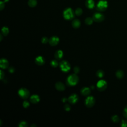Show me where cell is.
Returning a JSON list of instances; mask_svg holds the SVG:
<instances>
[{
  "instance_id": "8",
  "label": "cell",
  "mask_w": 127,
  "mask_h": 127,
  "mask_svg": "<svg viewBox=\"0 0 127 127\" xmlns=\"http://www.w3.org/2000/svg\"><path fill=\"white\" fill-rule=\"evenodd\" d=\"M92 18L93 19L94 21L97 22H99L102 21L104 20V16H103V14H102L101 13H96L93 14Z\"/></svg>"
},
{
  "instance_id": "22",
  "label": "cell",
  "mask_w": 127,
  "mask_h": 127,
  "mask_svg": "<svg viewBox=\"0 0 127 127\" xmlns=\"http://www.w3.org/2000/svg\"><path fill=\"white\" fill-rule=\"evenodd\" d=\"M93 19L91 17H87L85 19V23L87 25H91L93 23Z\"/></svg>"
},
{
  "instance_id": "30",
  "label": "cell",
  "mask_w": 127,
  "mask_h": 127,
  "mask_svg": "<svg viewBox=\"0 0 127 127\" xmlns=\"http://www.w3.org/2000/svg\"><path fill=\"white\" fill-rule=\"evenodd\" d=\"M64 108H65V110H66L67 111H69L71 110V108H70V105L69 104H66L65 105Z\"/></svg>"
},
{
  "instance_id": "37",
  "label": "cell",
  "mask_w": 127,
  "mask_h": 127,
  "mask_svg": "<svg viewBox=\"0 0 127 127\" xmlns=\"http://www.w3.org/2000/svg\"><path fill=\"white\" fill-rule=\"evenodd\" d=\"M62 100H63V101L64 102H65L66 101H67V100H67L66 98H64Z\"/></svg>"
},
{
  "instance_id": "25",
  "label": "cell",
  "mask_w": 127,
  "mask_h": 127,
  "mask_svg": "<svg viewBox=\"0 0 127 127\" xmlns=\"http://www.w3.org/2000/svg\"><path fill=\"white\" fill-rule=\"evenodd\" d=\"M51 66L53 67V68H56L58 66V63L57 60H53L51 62Z\"/></svg>"
},
{
  "instance_id": "17",
  "label": "cell",
  "mask_w": 127,
  "mask_h": 127,
  "mask_svg": "<svg viewBox=\"0 0 127 127\" xmlns=\"http://www.w3.org/2000/svg\"><path fill=\"white\" fill-rule=\"evenodd\" d=\"M63 56V52L62 50H58L55 53V58L56 59L61 60Z\"/></svg>"
},
{
  "instance_id": "18",
  "label": "cell",
  "mask_w": 127,
  "mask_h": 127,
  "mask_svg": "<svg viewBox=\"0 0 127 127\" xmlns=\"http://www.w3.org/2000/svg\"><path fill=\"white\" fill-rule=\"evenodd\" d=\"M72 26L75 28H79L80 26V21L77 19H74L72 22Z\"/></svg>"
},
{
  "instance_id": "13",
  "label": "cell",
  "mask_w": 127,
  "mask_h": 127,
  "mask_svg": "<svg viewBox=\"0 0 127 127\" xmlns=\"http://www.w3.org/2000/svg\"><path fill=\"white\" fill-rule=\"evenodd\" d=\"M56 89L59 91H63L65 89V86L61 82H58L55 84Z\"/></svg>"
},
{
  "instance_id": "27",
  "label": "cell",
  "mask_w": 127,
  "mask_h": 127,
  "mask_svg": "<svg viewBox=\"0 0 127 127\" xmlns=\"http://www.w3.org/2000/svg\"><path fill=\"white\" fill-rule=\"evenodd\" d=\"M18 126L21 127H26L28 126V124L25 121H21L19 123Z\"/></svg>"
},
{
  "instance_id": "33",
  "label": "cell",
  "mask_w": 127,
  "mask_h": 127,
  "mask_svg": "<svg viewBox=\"0 0 127 127\" xmlns=\"http://www.w3.org/2000/svg\"><path fill=\"white\" fill-rule=\"evenodd\" d=\"M123 114L126 118H127V106L124 109V110L123 112Z\"/></svg>"
},
{
  "instance_id": "35",
  "label": "cell",
  "mask_w": 127,
  "mask_h": 127,
  "mask_svg": "<svg viewBox=\"0 0 127 127\" xmlns=\"http://www.w3.org/2000/svg\"><path fill=\"white\" fill-rule=\"evenodd\" d=\"M4 76V73L1 70V76H0V77H1V79L2 80L3 77Z\"/></svg>"
},
{
  "instance_id": "14",
  "label": "cell",
  "mask_w": 127,
  "mask_h": 127,
  "mask_svg": "<svg viewBox=\"0 0 127 127\" xmlns=\"http://www.w3.org/2000/svg\"><path fill=\"white\" fill-rule=\"evenodd\" d=\"M81 93L84 96H89L90 93V89L87 87L82 88L81 90Z\"/></svg>"
},
{
  "instance_id": "1",
  "label": "cell",
  "mask_w": 127,
  "mask_h": 127,
  "mask_svg": "<svg viewBox=\"0 0 127 127\" xmlns=\"http://www.w3.org/2000/svg\"><path fill=\"white\" fill-rule=\"evenodd\" d=\"M79 80V77L76 74L70 75L67 79V85L70 86H74L77 84Z\"/></svg>"
},
{
  "instance_id": "21",
  "label": "cell",
  "mask_w": 127,
  "mask_h": 127,
  "mask_svg": "<svg viewBox=\"0 0 127 127\" xmlns=\"http://www.w3.org/2000/svg\"><path fill=\"white\" fill-rule=\"evenodd\" d=\"M9 32V29L7 27H3L2 29V33L4 36H7Z\"/></svg>"
},
{
  "instance_id": "11",
  "label": "cell",
  "mask_w": 127,
  "mask_h": 127,
  "mask_svg": "<svg viewBox=\"0 0 127 127\" xmlns=\"http://www.w3.org/2000/svg\"><path fill=\"white\" fill-rule=\"evenodd\" d=\"M8 66V62L6 59H2L0 61V67L3 69H6Z\"/></svg>"
},
{
  "instance_id": "24",
  "label": "cell",
  "mask_w": 127,
  "mask_h": 127,
  "mask_svg": "<svg viewBox=\"0 0 127 127\" xmlns=\"http://www.w3.org/2000/svg\"><path fill=\"white\" fill-rule=\"evenodd\" d=\"M82 13V10L80 8H77L75 11V14L77 16H80Z\"/></svg>"
},
{
  "instance_id": "4",
  "label": "cell",
  "mask_w": 127,
  "mask_h": 127,
  "mask_svg": "<svg viewBox=\"0 0 127 127\" xmlns=\"http://www.w3.org/2000/svg\"><path fill=\"white\" fill-rule=\"evenodd\" d=\"M18 95L21 97L22 98L24 99H27L30 95V93L28 90L25 89V88H21L18 90Z\"/></svg>"
},
{
  "instance_id": "19",
  "label": "cell",
  "mask_w": 127,
  "mask_h": 127,
  "mask_svg": "<svg viewBox=\"0 0 127 127\" xmlns=\"http://www.w3.org/2000/svg\"><path fill=\"white\" fill-rule=\"evenodd\" d=\"M37 4V2L36 0H29L28 2V6L31 8H33L36 6Z\"/></svg>"
},
{
  "instance_id": "31",
  "label": "cell",
  "mask_w": 127,
  "mask_h": 127,
  "mask_svg": "<svg viewBox=\"0 0 127 127\" xmlns=\"http://www.w3.org/2000/svg\"><path fill=\"white\" fill-rule=\"evenodd\" d=\"M121 126L122 127H127V121L126 120H122Z\"/></svg>"
},
{
  "instance_id": "6",
  "label": "cell",
  "mask_w": 127,
  "mask_h": 127,
  "mask_svg": "<svg viewBox=\"0 0 127 127\" xmlns=\"http://www.w3.org/2000/svg\"><path fill=\"white\" fill-rule=\"evenodd\" d=\"M95 103V100L93 96H88L85 100V104L86 107L88 108H91V107L94 106Z\"/></svg>"
},
{
  "instance_id": "29",
  "label": "cell",
  "mask_w": 127,
  "mask_h": 127,
  "mask_svg": "<svg viewBox=\"0 0 127 127\" xmlns=\"http://www.w3.org/2000/svg\"><path fill=\"white\" fill-rule=\"evenodd\" d=\"M41 41L42 43L43 44H46L48 42H49V39L46 37H44L42 38Z\"/></svg>"
},
{
  "instance_id": "10",
  "label": "cell",
  "mask_w": 127,
  "mask_h": 127,
  "mask_svg": "<svg viewBox=\"0 0 127 127\" xmlns=\"http://www.w3.org/2000/svg\"><path fill=\"white\" fill-rule=\"evenodd\" d=\"M68 101H69L71 104H75L79 100V97L76 94H73L71 95L68 98Z\"/></svg>"
},
{
  "instance_id": "23",
  "label": "cell",
  "mask_w": 127,
  "mask_h": 127,
  "mask_svg": "<svg viewBox=\"0 0 127 127\" xmlns=\"http://www.w3.org/2000/svg\"><path fill=\"white\" fill-rule=\"evenodd\" d=\"M96 75L98 77L101 78L103 77L104 75V72L102 70H99L97 72H96Z\"/></svg>"
},
{
  "instance_id": "28",
  "label": "cell",
  "mask_w": 127,
  "mask_h": 127,
  "mask_svg": "<svg viewBox=\"0 0 127 127\" xmlns=\"http://www.w3.org/2000/svg\"><path fill=\"white\" fill-rule=\"evenodd\" d=\"M30 104H29V103L27 101H24L23 102V106L25 108H27L29 106Z\"/></svg>"
},
{
  "instance_id": "3",
  "label": "cell",
  "mask_w": 127,
  "mask_h": 127,
  "mask_svg": "<svg viewBox=\"0 0 127 127\" xmlns=\"http://www.w3.org/2000/svg\"><path fill=\"white\" fill-rule=\"evenodd\" d=\"M108 7V3L105 0H101L99 1L96 6V9L100 12L105 11Z\"/></svg>"
},
{
  "instance_id": "5",
  "label": "cell",
  "mask_w": 127,
  "mask_h": 127,
  "mask_svg": "<svg viewBox=\"0 0 127 127\" xmlns=\"http://www.w3.org/2000/svg\"><path fill=\"white\" fill-rule=\"evenodd\" d=\"M60 67L61 70L66 72H69L71 69L70 64L66 61H62L60 64Z\"/></svg>"
},
{
  "instance_id": "9",
  "label": "cell",
  "mask_w": 127,
  "mask_h": 127,
  "mask_svg": "<svg viewBox=\"0 0 127 127\" xmlns=\"http://www.w3.org/2000/svg\"><path fill=\"white\" fill-rule=\"evenodd\" d=\"M59 42V38L56 36H54L50 38L49 40V43L51 46H54L57 45Z\"/></svg>"
},
{
  "instance_id": "16",
  "label": "cell",
  "mask_w": 127,
  "mask_h": 127,
  "mask_svg": "<svg viewBox=\"0 0 127 127\" xmlns=\"http://www.w3.org/2000/svg\"><path fill=\"white\" fill-rule=\"evenodd\" d=\"M30 100L31 103L36 104L40 101V97L37 95H33L31 96Z\"/></svg>"
},
{
  "instance_id": "20",
  "label": "cell",
  "mask_w": 127,
  "mask_h": 127,
  "mask_svg": "<svg viewBox=\"0 0 127 127\" xmlns=\"http://www.w3.org/2000/svg\"><path fill=\"white\" fill-rule=\"evenodd\" d=\"M116 76L118 78V79H122L124 76V72L121 71V70H119L117 71L116 73Z\"/></svg>"
},
{
  "instance_id": "2",
  "label": "cell",
  "mask_w": 127,
  "mask_h": 127,
  "mask_svg": "<svg viewBox=\"0 0 127 127\" xmlns=\"http://www.w3.org/2000/svg\"><path fill=\"white\" fill-rule=\"evenodd\" d=\"M63 16L67 20H71L74 17V13L71 8H68L64 11Z\"/></svg>"
},
{
  "instance_id": "7",
  "label": "cell",
  "mask_w": 127,
  "mask_h": 127,
  "mask_svg": "<svg viewBox=\"0 0 127 127\" xmlns=\"http://www.w3.org/2000/svg\"><path fill=\"white\" fill-rule=\"evenodd\" d=\"M97 89L99 91H102L105 90L107 86V84L106 81L104 80H100L98 82H97L96 85Z\"/></svg>"
},
{
  "instance_id": "26",
  "label": "cell",
  "mask_w": 127,
  "mask_h": 127,
  "mask_svg": "<svg viewBox=\"0 0 127 127\" xmlns=\"http://www.w3.org/2000/svg\"><path fill=\"white\" fill-rule=\"evenodd\" d=\"M112 120L114 123H118L119 121V118L117 115H114L113 116H112Z\"/></svg>"
},
{
  "instance_id": "36",
  "label": "cell",
  "mask_w": 127,
  "mask_h": 127,
  "mask_svg": "<svg viewBox=\"0 0 127 127\" xmlns=\"http://www.w3.org/2000/svg\"><path fill=\"white\" fill-rule=\"evenodd\" d=\"M4 4L3 3V2H1V9L2 10L3 8H4Z\"/></svg>"
},
{
  "instance_id": "34",
  "label": "cell",
  "mask_w": 127,
  "mask_h": 127,
  "mask_svg": "<svg viewBox=\"0 0 127 127\" xmlns=\"http://www.w3.org/2000/svg\"><path fill=\"white\" fill-rule=\"evenodd\" d=\"M14 71V69L13 68V67H11V68H9V72H10L11 73H13V72Z\"/></svg>"
},
{
  "instance_id": "32",
  "label": "cell",
  "mask_w": 127,
  "mask_h": 127,
  "mask_svg": "<svg viewBox=\"0 0 127 127\" xmlns=\"http://www.w3.org/2000/svg\"><path fill=\"white\" fill-rule=\"evenodd\" d=\"M74 71L75 72V74H78L80 72V68L78 67H75L74 69Z\"/></svg>"
},
{
  "instance_id": "12",
  "label": "cell",
  "mask_w": 127,
  "mask_h": 127,
  "mask_svg": "<svg viewBox=\"0 0 127 127\" xmlns=\"http://www.w3.org/2000/svg\"><path fill=\"white\" fill-rule=\"evenodd\" d=\"M35 63L39 66L43 65L45 64V60L42 56H38L35 59Z\"/></svg>"
},
{
  "instance_id": "15",
  "label": "cell",
  "mask_w": 127,
  "mask_h": 127,
  "mask_svg": "<svg viewBox=\"0 0 127 127\" xmlns=\"http://www.w3.org/2000/svg\"><path fill=\"white\" fill-rule=\"evenodd\" d=\"M85 6L89 9L93 8L95 7V3L93 0H87L85 2Z\"/></svg>"
}]
</instances>
